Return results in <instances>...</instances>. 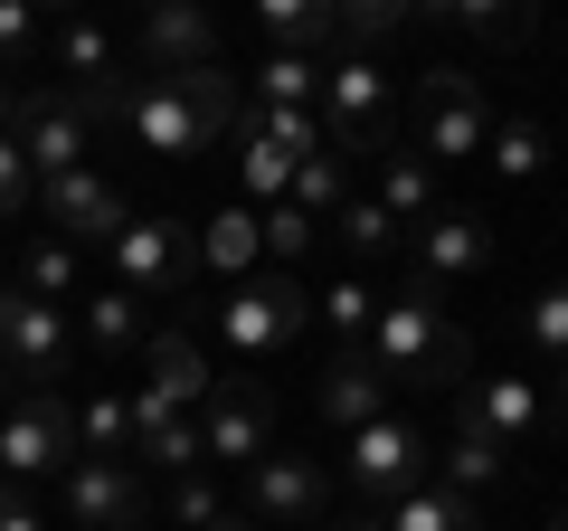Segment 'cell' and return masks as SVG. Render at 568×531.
<instances>
[{
	"instance_id": "28",
	"label": "cell",
	"mask_w": 568,
	"mask_h": 531,
	"mask_svg": "<svg viewBox=\"0 0 568 531\" xmlns=\"http://www.w3.org/2000/svg\"><path fill=\"white\" fill-rule=\"evenodd\" d=\"M511 474V455L493 447V437H474L465 418H455V437H446V455H436V484H455V493H493Z\"/></svg>"
},
{
	"instance_id": "20",
	"label": "cell",
	"mask_w": 568,
	"mask_h": 531,
	"mask_svg": "<svg viewBox=\"0 0 568 531\" xmlns=\"http://www.w3.org/2000/svg\"><path fill=\"white\" fill-rule=\"evenodd\" d=\"M256 39L265 58H342V39H332V0H265L256 10Z\"/></svg>"
},
{
	"instance_id": "26",
	"label": "cell",
	"mask_w": 568,
	"mask_h": 531,
	"mask_svg": "<svg viewBox=\"0 0 568 531\" xmlns=\"http://www.w3.org/2000/svg\"><path fill=\"white\" fill-rule=\"evenodd\" d=\"M58 77L77 86V96H104V86H114V39H104L95 20H58Z\"/></svg>"
},
{
	"instance_id": "39",
	"label": "cell",
	"mask_w": 568,
	"mask_h": 531,
	"mask_svg": "<svg viewBox=\"0 0 568 531\" xmlns=\"http://www.w3.org/2000/svg\"><path fill=\"white\" fill-rule=\"evenodd\" d=\"M256 228H265V257L275 266H294V257H313V238H323V228L304 219V209L294 200H275V209H256Z\"/></svg>"
},
{
	"instance_id": "18",
	"label": "cell",
	"mask_w": 568,
	"mask_h": 531,
	"mask_svg": "<svg viewBox=\"0 0 568 531\" xmlns=\"http://www.w3.org/2000/svg\"><path fill=\"white\" fill-rule=\"evenodd\" d=\"M369 418H388V370L351 342L342 361L323 370V428H332V437H361Z\"/></svg>"
},
{
	"instance_id": "1",
	"label": "cell",
	"mask_w": 568,
	"mask_h": 531,
	"mask_svg": "<svg viewBox=\"0 0 568 531\" xmlns=\"http://www.w3.org/2000/svg\"><path fill=\"white\" fill-rule=\"evenodd\" d=\"M361 351L388 370V380H455V370H465V332L446 323V294L417 285V275L379 304V323H369Z\"/></svg>"
},
{
	"instance_id": "14",
	"label": "cell",
	"mask_w": 568,
	"mask_h": 531,
	"mask_svg": "<svg viewBox=\"0 0 568 531\" xmlns=\"http://www.w3.org/2000/svg\"><path fill=\"white\" fill-rule=\"evenodd\" d=\"M455 418H465L474 437H493V447L503 455H521L530 437H540V380H521V370H484V380L465 389V399H455Z\"/></svg>"
},
{
	"instance_id": "5",
	"label": "cell",
	"mask_w": 568,
	"mask_h": 531,
	"mask_svg": "<svg viewBox=\"0 0 568 531\" xmlns=\"http://www.w3.org/2000/svg\"><path fill=\"white\" fill-rule=\"evenodd\" d=\"M342 474H351V493H361L369 512H388L398 493H417V484H436V447H426V428H407L398 409L388 418H369L361 437H342Z\"/></svg>"
},
{
	"instance_id": "24",
	"label": "cell",
	"mask_w": 568,
	"mask_h": 531,
	"mask_svg": "<svg viewBox=\"0 0 568 531\" xmlns=\"http://www.w3.org/2000/svg\"><path fill=\"white\" fill-rule=\"evenodd\" d=\"M369 200H379L398 228H426L436 209H446V200H436V171H426L417 152H388V162H379V190H369Z\"/></svg>"
},
{
	"instance_id": "42",
	"label": "cell",
	"mask_w": 568,
	"mask_h": 531,
	"mask_svg": "<svg viewBox=\"0 0 568 531\" xmlns=\"http://www.w3.org/2000/svg\"><path fill=\"white\" fill-rule=\"evenodd\" d=\"M39 209V171H29V152L0 133V219H29Z\"/></svg>"
},
{
	"instance_id": "2",
	"label": "cell",
	"mask_w": 568,
	"mask_h": 531,
	"mask_svg": "<svg viewBox=\"0 0 568 531\" xmlns=\"http://www.w3.org/2000/svg\"><path fill=\"white\" fill-rule=\"evenodd\" d=\"M304 323H313V294L294 285L284 266H256L246 285H227L219 304H209V332H219V342L237 351V361H275V351L294 342Z\"/></svg>"
},
{
	"instance_id": "6",
	"label": "cell",
	"mask_w": 568,
	"mask_h": 531,
	"mask_svg": "<svg viewBox=\"0 0 568 531\" xmlns=\"http://www.w3.org/2000/svg\"><path fill=\"white\" fill-rule=\"evenodd\" d=\"M77 465V409L67 389H20V409L0 418V484H58Z\"/></svg>"
},
{
	"instance_id": "12",
	"label": "cell",
	"mask_w": 568,
	"mask_h": 531,
	"mask_svg": "<svg viewBox=\"0 0 568 531\" xmlns=\"http://www.w3.org/2000/svg\"><path fill=\"white\" fill-rule=\"evenodd\" d=\"M58 503L77 531H133L142 512H152V484H142V465H104V455H77V465L58 474Z\"/></svg>"
},
{
	"instance_id": "31",
	"label": "cell",
	"mask_w": 568,
	"mask_h": 531,
	"mask_svg": "<svg viewBox=\"0 0 568 531\" xmlns=\"http://www.w3.org/2000/svg\"><path fill=\"white\" fill-rule=\"evenodd\" d=\"M10 285L39 294V304H67V294L85 285V266H77V247H67V238H39V247L20 257V275H10Z\"/></svg>"
},
{
	"instance_id": "37",
	"label": "cell",
	"mask_w": 568,
	"mask_h": 531,
	"mask_svg": "<svg viewBox=\"0 0 568 531\" xmlns=\"http://www.w3.org/2000/svg\"><path fill=\"white\" fill-rule=\"evenodd\" d=\"M237 209H275L284 200V190H294V162H284V152L275 143H256V133H246V152H237Z\"/></svg>"
},
{
	"instance_id": "25",
	"label": "cell",
	"mask_w": 568,
	"mask_h": 531,
	"mask_svg": "<svg viewBox=\"0 0 568 531\" xmlns=\"http://www.w3.org/2000/svg\"><path fill=\"white\" fill-rule=\"evenodd\" d=\"M379 522L388 531H484V512H474V493H455V484H417V493H398Z\"/></svg>"
},
{
	"instance_id": "4",
	"label": "cell",
	"mask_w": 568,
	"mask_h": 531,
	"mask_svg": "<svg viewBox=\"0 0 568 531\" xmlns=\"http://www.w3.org/2000/svg\"><path fill=\"white\" fill-rule=\"evenodd\" d=\"M104 114H114L142 152H162V162H190V152L219 143V123H209L171 77H114V86H104Z\"/></svg>"
},
{
	"instance_id": "13",
	"label": "cell",
	"mask_w": 568,
	"mask_h": 531,
	"mask_svg": "<svg viewBox=\"0 0 568 531\" xmlns=\"http://www.w3.org/2000/svg\"><path fill=\"white\" fill-rule=\"evenodd\" d=\"M142 389H152L162 409H181V418H200L209 399H219V370H209V351H200V332H190V323L142 332Z\"/></svg>"
},
{
	"instance_id": "36",
	"label": "cell",
	"mask_w": 568,
	"mask_h": 531,
	"mask_svg": "<svg viewBox=\"0 0 568 531\" xmlns=\"http://www.w3.org/2000/svg\"><path fill=\"white\" fill-rule=\"evenodd\" d=\"M436 29H455V39H493V48H511V39H530V20L521 10H493V0H446V10H426Z\"/></svg>"
},
{
	"instance_id": "44",
	"label": "cell",
	"mask_w": 568,
	"mask_h": 531,
	"mask_svg": "<svg viewBox=\"0 0 568 531\" xmlns=\"http://www.w3.org/2000/svg\"><path fill=\"white\" fill-rule=\"evenodd\" d=\"M0 531H48V512H39V503H29V493H20V484H0Z\"/></svg>"
},
{
	"instance_id": "15",
	"label": "cell",
	"mask_w": 568,
	"mask_h": 531,
	"mask_svg": "<svg viewBox=\"0 0 568 531\" xmlns=\"http://www.w3.org/2000/svg\"><path fill=\"white\" fill-rule=\"evenodd\" d=\"M407 247H417V285L446 294L455 275H484L493 266V228L474 219V209H436L426 228H407Z\"/></svg>"
},
{
	"instance_id": "34",
	"label": "cell",
	"mask_w": 568,
	"mask_h": 531,
	"mask_svg": "<svg viewBox=\"0 0 568 531\" xmlns=\"http://www.w3.org/2000/svg\"><path fill=\"white\" fill-rule=\"evenodd\" d=\"M484 162L493 171H503V181H540V171H549V133H540V123H521V114H493V143H484Z\"/></svg>"
},
{
	"instance_id": "11",
	"label": "cell",
	"mask_w": 568,
	"mask_h": 531,
	"mask_svg": "<svg viewBox=\"0 0 568 531\" xmlns=\"http://www.w3.org/2000/svg\"><path fill=\"white\" fill-rule=\"evenodd\" d=\"M246 522H256V531H304V522H323V455L265 447L256 465H246Z\"/></svg>"
},
{
	"instance_id": "27",
	"label": "cell",
	"mask_w": 568,
	"mask_h": 531,
	"mask_svg": "<svg viewBox=\"0 0 568 531\" xmlns=\"http://www.w3.org/2000/svg\"><path fill=\"white\" fill-rule=\"evenodd\" d=\"M407 29H417V10H407V0H351V10H332L342 58H379L388 39H407Z\"/></svg>"
},
{
	"instance_id": "19",
	"label": "cell",
	"mask_w": 568,
	"mask_h": 531,
	"mask_svg": "<svg viewBox=\"0 0 568 531\" xmlns=\"http://www.w3.org/2000/svg\"><path fill=\"white\" fill-rule=\"evenodd\" d=\"M142 58H152V77L219 67V20H209V10H190V0H162V10L142 20Z\"/></svg>"
},
{
	"instance_id": "17",
	"label": "cell",
	"mask_w": 568,
	"mask_h": 531,
	"mask_svg": "<svg viewBox=\"0 0 568 531\" xmlns=\"http://www.w3.org/2000/svg\"><path fill=\"white\" fill-rule=\"evenodd\" d=\"M123 409H133V465L171 474V484H181V474H200V465H209V447H200V418L162 409V399H152V389H133V399H123Z\"/></svg>"
},
{
	"instance_id": "48",
	"label": "cell",
	"mask_w": 568,
	"mask_h": 531,
	"mask_svg": "<svg viewBox=\"0 0 568 531\" xmlns=\"http://www.w3.org/2000/svg\"><path fill=\"white\" fill-rule=\"evenodd\" d=\"M549 531H568V512H549Z\"/></svg>"
},
{
	"instance_id": "29",
	"label": "cell",
	"mask_w": 568,
	"mask_h": 531,
	"mask_svg": "<svg viewBox=\"0 0 568 531\" xmlns=\"http://www.w3.org/2000/svg\"><path fill=\"white\" fill-rule=\"evenodd\" d=\"M332 238H342V247H351L361 266H379V257H398V238H407V228L388 219V209L369 200V190H351V200L332 209Z\"/></svg>"
},
{
	"instance_id": "30",
	"label": "cell",
	"mask_w": 568,
	"mask_h": 531,
	"mask_svg": "<svg viewBox=\"0 0 568 531\" xmlns=\"http://www.w3.org/2000/svg\"><path fill=\"white\" fill-rule=\"evenodd\" d=\"M246 96L256 104H323V58H256L246 67Z\"/></svg>"
},
{
	"instance_id": "47",
	"label": "cell",
	"mask_w": 568,
	"mask_h": 531,
	"mask_svg": "<svg viewBox=\"0 0 568 531\" xmlns=\"http://www.w3.org/2000/svg\"><path fill=\"white\" fill-rule=\"evenodd\" d=\"M559 418H568V370H559Z\"/></svg>"
},
{
	"instance_id": "32",
	"label": "cell",
	"mask_w": 568,
	"mask_h": 531,
	"mask_svg": "<svg viewBox=\"0 0 568 531\" xmlns=\"http://www.w3.org/2000/svg\"><path fill=\"white\" fill-rule=\"evenodd\" d=\"M313 304H323V323L342 332V351H351V342H369V323H379V304H388V294L369 285V275H332V285L313 294Z\"/></svg>"
},
{
	"instance_id": "45",
	"label": "cell",
	"mask_w": 568,
	"mask_h": 531,
	"mask_svg": "<svg viewBox=\"0 0 568 531\" xmlns=\"http://www.w3.org/2000/svg\"><path fill=\"white\" fill-rule=\"evenodd\" d=\"M323 531H388L379 512H342V522H323Z\"/></svg>"
},
{
	"instance_id": "16",
	"label": "cell",
	"mask_w": 568,
	"mask_h": 531,
	"mask_svg": "<svg viewBox=\"0 0 568 531\" xmlns=\"http://www.w3.org/2000/svg\"><path fill=\"white\" fill-rule=\"evenodd\" d=\"M200 447H209V465H256L275 447V409L246 380H219V399L200 409Z\"/></svg>"
},
{
	"instance_id": "8",
	"label": "cell",
	"mask_w": 568,
	"mask_h": 531,
	"mask_svg": "<svg viewBox=\"0 0 568 531\" xmlns=\"http://www.w3.org/2000/svg\"><path fill=\"white\" fill-rule=\"evenodd\" d=\"M388 96H398V77H388L379 58H332L323 67V143L332 152H379L388 143Z\"/></svg>"
},
{
	"instance_id": "41",
	"label": "cell",
	"mask_w": 568,
	"mask_h": 531,
	"mask_svg": "<svg viewBox=\"0 0 568 531\" xmlns=\"http://www.w3.org/2000/svg\"><path fill=\"white\" fill-rule=\"evenodd\" d=\"M521 332H530V351H549V361L568 370V285H549V294H530V313H521Z\"/></svg>"
},
{
	"instance_id": "35",
	"label": "cell",
	"mask_w": 568,
	"mask_h": 531,
	"mask_svg": "<svg viewBox=\"0 0 568 531\" xmlns=\"http://www.w3.org/2000/svg\"><path fill=\"white\" fill-rule=\"evenodd\" d=\"M284 200L304 209L313 228H332V209L351 200V171H342V152H313V162H294V190H284Z\"/></svg>"
},
{
	"instance_id": "43",
	"label": "cell",
	"mask_w": 568,
	"mask_h": 531,
	"mask_svg": "<svg viewBox=\"0 0 568 531\" xmlns=\"http://www.w3.org/2000/svg\"><path fill=\"white\" fill-rule=\"evenodd\" d=\"M417 96H426V104H446V96H484V77H474V67H455V58H436V67L417 77Z\"/></svg>"
},
{
	"instance_id": "10",
	"label": "cell",
	"mask_w": 568,
	"mask_h": 531,
	"mask_svg": "<svg viewBox=\"0 0 568 531\" xmlns=\"http://www.w3.org/2000/svg\"><path fill=\"white\" fill-rule=\"evenodd\" d=\"M39 219L58 228L67 247H114L123 228H133V200L85 162V171H67V181H39Z\"/></svg>"
},
{
	"instance_id": "23",
	"label": "cell",
	"mask_w": 568,
	"mask_h": 531,
	"mask_svg": "<svg viewBox=\"0 0 568 531\" xmlns=\"http://www.w3.org/2000/svg\"><path fill=\"white\" fill-rule=\"evenodd\" d=\"M77 342L95 351V361H123V351H142V304L123 285H95L85 294V323H77Z\"/></svg>"
},
{
	"instance_id": "21",
	"label": "cell",
	"mask_w": 568,
	"mask_h": 531,
	"mask_svg": "<svg viewBox=\"0 0 568 531\" xmlns=\"http://www.w3.org/2000/svg\"><path fill=\"white\" fill-rule=\"evenodd\" d=\"M484 143H493V104H484V96L426 104V123H417V162H426V171H436V162H474Z\"/></svg>"
},
{
	"instance_id": "9",
	"label": "cell",
	"mask_w": 568,
	"mask_h": 531,
	"mask_svg": "<svg viewBox=\"0 0 568 531\" xmlns=\"http://www.w3.org/2000/svg\"><path fill=\"white\" fill-rule=\"evenodd\" d=\"M67 361H77V323H67V304H39V294L0 285V370H20L29 389H58Z\"/></svg>"
},
{
	"instance_id": "46",
	"label": "cell",
	"mask_w": 568,
	"mask_h": 531,
	"mask_svg": "<svg viewBox=\"0 0 568 531\" xmlns=\"http://www.w3.org/2000/svg\"><path fill=\"white\" fill-rule=\"evenodd\" d=\"M209 531H256V522H246V512H227V522H209Z\"/></svg>"
},
{
	"instance_id": "33",
	"label": "cell",
	"mask_w": 568,
	"mask_h": 531,
	"mask_svg": "<svg viewBox=\"0 0 568 531\" xmlns=\"http://www.w3.org/2000/svg\"><path fill=\"white\" fill-rule=\"evenodd\" d=\"M77 455H104V465H133V409L95 389V399L77 409Z\"/></svg>"
},
{
	"instance_id": "38",
	"label": "cell",
	"mask_w": 568,
	"mask_h": 531,
	"mask_svg": "<svg viewBox=\"0 0 568 531\" xmlns=\"http://www.w3.org/2000/svg\"><path fill=\"white\" fill-rule=\"evenodd\" d=\"M39 48H48V20L29 10V0H0V86L20 77V67L39 58Z\"/></svg>"
},
{
	"instance_id": "7",
	"label": "cell",
	"mask_w": 568,
	"mask_h": 531,
	"mask_svg": "<svg viewBox=\"0 0 568 531\" xmlns=\"http://www.w3.org/2000/svg\"><path fill=\"white\" fill-rule=\"evenodd\" d=\"M104 257H114V285L133 294V304H152V294L181 304L190 275H200V228H181V219H133Z\"/></svg>"
},
{
	"instance_id": "40",
	"label": "cell",
	"mask_w": 568,
	"mask_h": 531,
	"mask_svg": "<svg viewBox=\"0 0 568 531\" xmlns=\"http://www.w3.org/2000/svg\"><path fill=\"white\" fill-rule=\"evenodd\" d=\"M209 522H227V493L209 484V465H200V474L171 484V531H209Z\"/></svg>"
},
{
	"instance_id": "22",
	"label": "cell",
	"mask_w": 568,
	"mask_h": 531,
	"mask_svg": "<svg viewBox=\"0 0 568 531\" xmlns=\"http://www.w3.org/2000/svg\"><path fill=\"white\" fill-rule=\"evenodd\" d=\"M200 266L209 275H227V285H246L265 266V228H256V209H219V219L200 228Z\"/></svg>"
},
{
	"instance_id": "3",
	"label": "cell",
	"mask_w": 568,
	"mask_h": 531,
	"mask_svg": "<svg viewBox=\"0 0 568 531\" xmlns=\"http://www.w3.org/2000/svg\"><path fill=\"white\" fill-rule=\"evenodd\" d=\"M95 123H104V96H77V86H29L20 114H10V143L29 152L39 181H67V171L95 162Z\"/></svg>"
}]
</instances>
